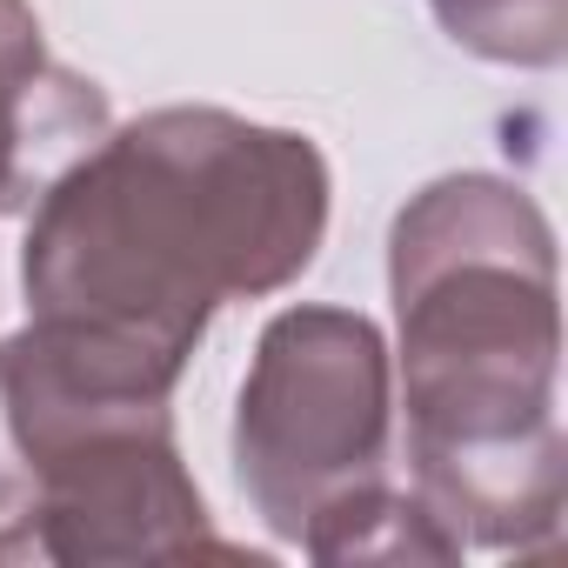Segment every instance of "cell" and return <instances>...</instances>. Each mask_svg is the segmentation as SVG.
Here are the masks:
<instances>
[{"label": "cell", "mask_w": 568, "mask_h": 568, "mask_svg": "<svg viewBox=\"0 0 568 568\" xmlns=\"http://www.w3.org/2000/svg\"><path fill=\"white\" fill-rule=\"evenodd\" d=\"M328 154L227 108H154L81 148L28 214V322H54L141 382L187 375L227 302L302 281L328 241Z\"/></svg>", "instance_id": "1"}, {"label": "cell", "mask_w": 568, "mask_h": 568, "mask_svg": "<svg viewBox=\"0 0 568 568\" xmlns=\"http://www.w3.org/2000/svg\"><path fill=\"white\" fill-rule=\"evenodd\" d=\"M395 408L415 495L462 548H541L568 508L555 415L561 295L555 227L501 174H442L388 227Z\"/></svg>", "instance_id": "2"}, {"label": "cell", "mask_w": 568, "mask_h": 568, "mask_svg": "<svg viewBox=\"0 0 568 568\" xmlns=\"http://www.w3.org/2000/svg\"><path fill=\"white\" fill-rule=\"evenodd\" d=\"M395 455V355L388 335L328 302L281 308L247 362L234 402V481L274 541L348 488L388 475Z\"/></svg>", "instance_id": "3"}, {"label": "cell", "mask_w": 568, "mask_h": 568, "mask_svg": "<svg viewBox=\"0 0 568 568\" xmlns=\"http://www.w3.org/2000/svg\"><path fill=\"white\" fill-rule=\"evenodd\" d=\"M194 555L247 561V548L214 535V515L181 462L168 402H141L61 448L0 528V561L128 568Z\"/></svg>", "instance_id": "4"}, {"label": "cell", "mask_w": 568, "mask_h": 568, "mask_svg": "<svg viewBox=\"0 0 568 568\" xmlns=\"http://www.w3.org/2000/svg\"><path fill=\"white\" fill-rule=\"evenodd\" d=\"M108 128V94L48 54L41 14L28 0H0V214L34 207V194Z\"/></svg>", "instance_id": "5"}, {"label": "cell", "mask_w": 568, "mask_h": 568, "mask_svg": "<svg viewBox=\"0 0 568 568\" xmlns=\"http://www.w3.org/2000/svg\"><path fill=\"white\" fill-rule=\"evenodd\" d=\"M295 548L328 561V568H342V561H462V535L415 488H395L388 475L335 495L302 528Z\"/></svg>", "instance_id": "6"}, {"label": "cell", "mask_w": 568, "mask_h": 568, "mask_svg": "<svg viewBox=\"0 0 568 568\" xmlns=\"http://www.w3.org/2000/svg\"><path fill=\"white\" fill-rule=\"evenodd\" d=\"M442 34L495 68H561L568 0H428Z\"/></svg>", "instance_id": "7"}]
</instances>
